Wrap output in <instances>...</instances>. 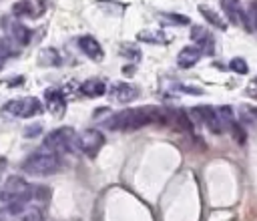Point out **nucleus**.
Returning <instances> with one entry per match:
<instances>
[{"label":"nucleus","instance_id":"obj_1","mask_svg":"<svg viewBox=\"0 0 257 221\" xmlns=\"http://www.w3.org/2000/svg\"><path fill=\"white\" fill-rule=\"evenodd\" d=\"M110 131H139L147 125H169V115L165 108L157 106H139L120 111L104 121Z\"/></svg>","mask_w":257,"mask_h":221},{"label":"nucleus","instance_id":"obj_2","mask_svg":"<svg viewBox=\"0 0 257 221\" xmlns=\"http://www.w3.org/2000/svg\"><path fill=\"white\" fill-rule=\"evenodd\" d=\"M58 169H60V157L58 153H52V151L32 153L22 163V171L34 177H48V175H54Z\"/></svg>","mask_w":257,"mask_h":221},{"label":"nucleus","instance_id":"obj_3","mask_svg":"<svg viewBox=\"0 0 257 221\" xmlns=\"http://www.w3.org/2000/svg\"><path fill=\"white\" fill-rule=\"evenodd\" d=\"M32 197H34V187L26 183L22 177H10L0 191L2 203H28Z\"/></svg>","mask_w":257,"mask_h":221},{"label":"nucleus","instance_id":"obj_4","mask_svg":"<svg viewBox=\"0 0 257 221\" xmlns=\"http://www.w3.org/2000/svg\"><path fill=\"white\" fill-rule=\"evenodd\" d=\"M2 111H4V115L14 117V119H30V117L42 113V104L34 96H24V98H16V100H8L2 106Z\"/></svg>","mask_w":257,"mask_h":221},{"label":"nucleus","instance_id":"obj_5","mask_svg":"<svg viewBox=\"0 0 257 221\" xmlns=\"http://www.w3.org/2000/svg\"><path fill=\"white\" fill-rule=\"evenodd\" d=\"M76 147L82 155H86L88 159H94L98 151L104 147V135L98 129H86L76 137Z\"/></svg>","mask_w":257,"mask_h":221},{"label":"nucleus","instance_id":"obj_6","mask_svg":"<svg viewBox=\"0 0 257 221\" xmlns=\"http://www.w3.org/2000/svg\"><path fill=\"white\" fill-rule=\"evenodd\" d=\"M74 129L72 127H60V129H54L50 131L46 137H44V147L46 151H52V153H58V151H68L70 149V143H74Z\"/></svg>","mask_w":257,"mask_h":221},{"label":"nucleus","instance_id":"obj_7","mask_svg":"<svg viewBox=\"0 0 257 221\" xmlns=\"http://www.w3.org/2000/svg\"><path fill=\"white\" fill-rule=\"evenodd\" d=\"M193 115H195L211 133H215V135L223 133V123H221V119H219V115H217V108H213V106H209V104H203V106H195V108H193Z\"/></svg>","mask_w":257,"mask_h":221},{"label":"nucleus","instance_id":"obj_8","mask_svg":"<svg viewBox=\"0 0 257 221\" xmlns=\"http://www.w3.org/2000/svg\"><path fill=\"white\" fill-rule=\"evenodd\" d=\"M110 96L112 100L124 104V102H133L137 96H139V90L135 84H128V82H114L110 86Z\"/></svg>","mask_w":257,"mask_h":221},{"label":"nucleus","instance_id":"obj_9","mask_svg":"<svg viewBox=\"0 0 257 221\" xmlns=\"http://www.w3.org/2000/svg\"><path fill=\"white\" fill-rule=\"evenodd\" d=\"M44 100H46V108L54 115V117H60L64 111H66V98H64V92L56 90V88H48L44 92Z\"/></svg>","mask_w":257,"mask_h":221},{"label":"nucleus","instance_id":"obj_10","mask_svg":"<svg viewBox=\"0 0 257 221\" xmlns=\"http://www.w3.org/2000/svg\"><path fill=\"white\" fill-rule=\"evenodd\" d=\"M78 48L80 52H84L90 60H102L104 58V50L100 46V42L92 36H80L78 38Z\"/></svg>","mask_w":257,"mask_h":221},{"label":"nucleus","instance_id":"obj_11","mask_svg":"<svg viewBox=\"0 0 257 221\" xmlns=\"http://www.w3.org/2000/svg\"><path fill=\"white\" fill-rule=\"evenodd\" d=\"M201 54H203V50H201L197 44H195V46H185V48L179 52V56H177L179 68H191V66H195V64L199 62Z\"/></svg>","mask_w":257,"mask_h":221},{"label":"nucleus","instance_id":"obj_12","mask_svg":"<svg viewBox=\"0 0 257 221\" xmlns=\"http://www.w3.org/2000/svg\"><path fill=\"white\" fill-rule=\"evenodd\" d=\"M191 38L197 42V46L203 50V52H213V38H211V34L203 28V26H193V30H191Z\"/></svg>","mask_w":257,"mask_h":221},{"label":"nucleus","instance_id":"obj_13","mask_svg":"<svg viewBox=\"0 0 257 221\" xmlns=\"http://www.w3.org/2000/svg\"><path fill=\"white\" fill-rule=\"evenodd\" d=\"M167 115H169V123H173L177 129L187 131V133H193V123H191V119H189V115L185 111L173 108V111H167Z\"/></svg>","mask_w":257,"mask_h":221},{"label":"nucleus","instance_id":"obj_14","mask_svg":"<svg viewBox=\"0 0 257 221\" xmlns=\"http://www.w3.org/2000/svg\"><path fill=\"white\" fill-rule=\"evenodd\" d=\"M221 8L233 24H241V20L245 18V14L239 6V0H221Z\"/></svg>","mask_w":257,"mask_h":221},{"label":"nucleus","instance_id":"obj_15","mask_svg":"<svg viewBox=\"0 0 257 221\" xmlns=\"http://www.w3.org/2000/svg\"><path fill=\"white\" fill-rule=\"evenodd\" d=\"M80 92L84 96H102L106 92V84L100 78H88L80 84Z\"/></svg>","mask_w":257,"mask_h":221},{"label":"nucleus","instance_id":"obj_16","mask_svg":"<svg viewBox=\"0 0 257 221\" xmlns=\"http://www.w3.org/2000/svg\"><path fill=\"white\" fill-rule=\"evenodd\" d=\"M10 36H12V40L16 42V44H20V46H26L28 42H30V30L24 26V24H12V28H10Z\"/></svg>","mask_w":257,"mask_h":221},{"label":"nucleus","instance_id":"obj_17","mask_svg":"<svg viewBox=\"0 0 257 221\" xmlns=\"http://www.w3.org/2000/svg\"><path fill=\"white\" fill-rule=\"evenodd\" d=\"M137 40L147 42V44H165L169 38L161 32V30H141L137 34Z\"/></svg>","mask_w":257,"mask_h":221},{"label":"nucleus","instance_id":"obj_18","mask_svg":"<svg viewBox=\"0 0 257 221\" xmlns=\"http://www.w3.org/2000/svg\"><path fill=\"white\" fill-rule=\"evenodd\" d=\"M26 203H6L4 207H0V221H12L16 215H22Z\"/></svg>","mask_w":257,"mask_h":221},{"label":"nucleus","instance_id":"obj_19","mask_svg":"<svg viewBox=\"0 0 257 221\" xmlns=\"http://www.w3.org/2000/svg\"><path fill=\"white\" fill-rule=\"evenodd\" d=\"M199 12L203 14V18L211 24V26H215V28H219V30H225L227 28V22L221 18V14H217L215 10H211V8H207V6H199Z\"/></svg>","mask_w":257,"mask_h":221},{"label":"nucleus","instance_id":"obj_20","mask_svg":"<svg viewBox=\"0 0 257 221\" xmlns=\"http://www.w3.org/2000/svg\"><path fill=\"white\" fill-rule=\"evenodd\" d=\"M38 62L44 66H58L62 60H60V54L56 48H42L38 52Z\"/></svg>","mask_w":257,"mask_h":221},{"label":"nucleus","instance_id":"obj_21","mask_svg":"<svg viewBox=\"0 0 257 221\" xmlns=\"http://www.w3.org/2000/svg\"><path fill=\"white\" fill-rule=\"evenodd\" d=\"M22 221H44V209L40 205H34V207H26L20 215Z\"/></svg>","mask_w":257,"mask_h":221},{"label":"nucleus","instance_id":"obj_22","mask_svg":"<svg viewBox=\"0 0 257 221\" xmlns=\"http://www.w3.org/2000/svg\"><path fill=\"white\" fill-rule=\"evenodd\" d=\"M120 56H124L128 62H139L141 60V48L137 44H122L120 46Z\"/></svg>","mask_w":257,"mask_h":221},{"label":"nucleus","instance_id":"obj_23","mask_svg":"<svg viewBox=\"0 0 257 221\" xmlns=\"http://www.w3.org/2000/svg\"><path fill=\"white\" fill-rule=\"evenodd\" d=\"M229 127V133H231V137H233V141L237 143V145H245L247 143V133H245V129L239 125V123H229L227 125Z\"/></svg>","mask_w":257,"mask_h":221},{"label":"nucleus","instance_id":"obj_24","mask_svg":"<svg viewBox=\"0 0 257 221\" xmlns=\"http://www.w3.org/2000/svg\"><path fill=\"white\" fill-rule=\"evenodd\" d=\"M12 12H14V16H34V10H32V6H30L28 0L16 2V4L12 6Z\"/></svg>","mask_w":257,"mask_h":221},{"label":"nucleus","instance_id":"obj_25","mask_svg":"<svg viewBox=\"0 0 257 221\" xmlns=\"http://www.w3.org/2000/svg\"><path fill=\"white\" fill-rule=\"evenodd\" d=\"M217 115H219V119H221V123H223V125H229V123H233V121H235V119H233V108H231V106H227V104L219 106V108H217Z\"/></svg>","mask_w":257,"mask_h":221},{"label":"nucleus","instance_id":"obj_26","mask_svg":"<svg viewBox=\"0 0 257 221\" xmlns=\"http://www.w3.org/2000/svg\"><path fill=\"white\" fill-rule=\"evenodd\" d=\"M247 28H253L257 30V2H251L249 4V12H247Z\"/></svg>","mask_w":257,"mask_h":221},{"label":"nucleus","instance_id":"obj_27","mask_svg":"<svg viewBox=\"0 0 257 221\" xmlns=\"http://www.w3.org/2000/svg\"><path fill=\"white\" fill-rule=\"evenodd\" d=\"M229 68L233 70V72H237V74H245L249 68H247V62L243 60V58H233L231 62H229Z\"/></svg>","mask_w":257,"mask_h":221},{"label":"nucleus","instance_id":"obj_28","mask_svg":"<svg viewBox=\"0 0 257 221\" xmlns=\"http://www.w3.org/2000/svg\"><path fill=\"white\" fill-rule=\"evenodd\" d=\"M163 20H167V22H173V24H189V18H187V16H181V14H173V12H167V14H163Z\"/></svg>","mask_w":257,"mask_h":221},{"label":"nucleus","instance_id":"obj_29","mask_svg":"<svg viewBox=\"0 0 257 221\" xmlns=\"http://www.w3.org/2000/svg\"><path fill=\"white\" fill-rule=\"evenodd\" d=\"M177 88H179V90H183V92H189V94H203V90H201L199 86H189V84H179Z\"/></svg>","mask_w":257,"mask_h":221},{"label":"nucleus","instance_id":"obj_30","mask_svg":"<svg viewBox=\"0 0 257 221\" xmlns=\"http://www.w3.org/2000/svg\"><path fill=\"white\" fill-rule=\"evenodd\" d=\"M40 131H42V127H40V125L26 127V129H24V137H36V135H40Z\"/></svg>","mask_w":257,"mask_h":221},{"label":"nucleus","instance_id":"obj_31","mask_svg":"<svg viewBox=\"0 0 257 221\" xmlns=\"http://www.w3.org/2000/svg\"><path fill=\"white\" fill-rule=\"evenodd\" d=\"M249 111H251V115H253V117H255V119H257V106H251V108H249Z\"/></svg>","mask_w":257,"mask_h":221},{"label":"nucleus","instance_id":"obj_32","mask_svg":"<svg viewBox=\"0 0 257 221\" xmlns=\"http://www.w3.org/2000/svg\"><path fill=\"white\" fill-rule=\"evenodd\" d=\"M4 167H6V159H2V161H0V171H2Z\"/></svg>","mask_w":257,"mask_h":221}]
</instances>
